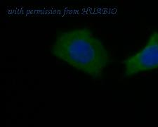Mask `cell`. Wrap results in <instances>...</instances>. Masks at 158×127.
<instances>
[{
    "instance_id": "6da1fadb",
    "label": "cell",
    "mask_w": 158,
    "mask_h": 127,
    "mask_svg": "<svg viewBox=\"0 0 158 127\" xmlns=\"http://www.w3.org/2000/svg\"><path fill=\"white\" fill-rule=\"evenodd\" d=\"M53 56L94 78H101L110 62L108 51L88 28L60 33L50 47Z\"/></svg>"
},
{
    "instance_id": "7a4b0ae2",
    "label": "cell",
    "mask_w": 158,
    "mask_h": 127,
    "mask_svg": "<svg viewBox=\"0 0 158 127\" xmlns=\"http://www.w3.org/2000/svg\"><path fill=\"white\" fill-rule=\"evenodd\" d=\"M124 73L127 77L148 71L158 69V31L150 35L145 46L124 61Z\"/></svg>"
}]
</instances>
